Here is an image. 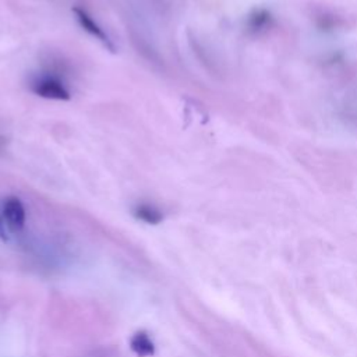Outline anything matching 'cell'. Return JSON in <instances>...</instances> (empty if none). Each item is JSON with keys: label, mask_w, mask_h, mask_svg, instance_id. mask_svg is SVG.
<instances>
[{"label": "cell", "mask_w": 357, "mask_h": 357, "mask_svg": "<svg viewBox=\"0 0 357 357\" xmlns=\"http://www.w3.org/2000/svg\"><path fill=\"white\" fill-rule=\"evenodd\" d=\"M31 91L40 98L53 100H68L71 96L61 77L49 71L33 77L31 81Z\"/></svg>", "instance_id": "1"}, {"label": "cell", "mask_w": 357, "mask_h": 357, "mask_svg": "<svg viewBox=\"0 0 357 357\" xmlns=\"http://www.w3.org/2000/svg\"><path fill=\"white\" fill-rule=\"evenodd\" d=\"M1 212L10 231H20L26 222V212L22 201L18 197H8L3 202Z\"/></svg>", "instance_id": "2"}, {"label": "cell", "mask_w": 357, "mask_h": 357, "mask_svg": "<svg viewBox=\"0 0 357 357\" xmlns=\"http://www.w3.org/2000/svg\"><path fill=\"white\" fill-rule=\"evenodd\" d=\"M73 13L75 14V18L78 21V24L81 25V28L84 31H86L91 36H93L95 39H98L107 50L110 52H116V46L112 42V39L109 38V35L103 31V28L81 7H74Z\"/></svg>", "instance_id": "3"}, {"label": "cell", "mask_w": 357, "mask_h": 357, "mask_svg": "<svg viewBox=\"0 0 357 357\" xmlns=\"http://www.w3.org/2000/svg\"><path fill=\"white\" fill-rule=\"evenodd\" d=\"M128 346L131 351L138 357H152L156 351L155 342L151 333L145 329L135 331L128 340Z\"/></svg>", "instance_id": "4"}, {"label": "cell", "mask_w": 357, "mask_h": 357, "mask_svg": "<svg viewBox=\"0 0 357 357\" xmlns=\"http://www.w3.org/2000/svg\"><path fill=\"white\" fill-rule=\"evenodd\" d=\"M132 215L148 225H159L163 220V213L152 204H138L132 209Z\"/></svg>", "instance_id": "5"}, {"label": "cell", "mask_w": 357, "mask_h": 357, "mask_svg": "<svg viewBox=\"0 0 357 357\" xmlns=\"http://www.w3.org/2000/svg\"><path fill=\"white\" fill-rule=\"evenodd\" d=\"M271 15L265 10H257L254 14L250 15L248 18V26L252 31H261L269 26Z\"/></svg>", "instance_id": "6"}, {"label": "cell", "mask_w": 357, "mask_h": 357, "mask_svg": "<svg viewBox=\"0 0 357 357\" xmlns=\"http://www.w3.org/2000/svg\"><path fill=\"white\" fill-rule=\"evenodd\" d=\"M10 240V229L4 220V216H3V212L0 209V241L3 243H7Z\"/></svg>", "instance_id": "7"}]
</instances>
